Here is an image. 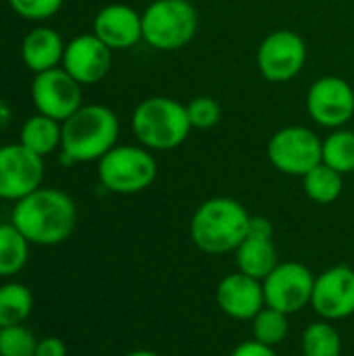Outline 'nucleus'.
I'll return each instance as SVG.
<instances>
[{
    "label": "nucleus",
    "instance_id": "nucleus-24",
    "mask_svg": "<svg viewBox=\"0 0 354 356\" xmlns=\"http://www.w3.org/2000/svg\"><path fill=\"white\" fill-rule=\"evenodd\" d=\"M334 171L346 175L354 173V131L340 127L332 129L323 140V161Z\"/></svg>",
    "mask_w": 354,
    "mask_h": 356
},
{
    "label": "nucleus",
    "instance_id": "nucleus-16",
    "mask_svg": "<svg viewBox=\"0 0 354 356\" xmlns=\"http://www.w3.org/2000/svg\"><path fill=\"white\" fill-rule=\"evenodd\" d=\"M215 300L219 309L236 321H252L257 313L267 307L263 282L242 271L230 273L219 282Z\"/></svg>",
    "mask_w": 354,
    "mask_h": 356
},
{
    "label": "nucleus",
    "instance_id": "nucleus-12",
    "mask_svg": "<svg viewBox=\"0 0 354 356\" xmlns=\"http://www.w3.org/2000/svg\"><path fill=\"white\" fill-rule=\"evenodd\" d=\"M31 100L35 113L63 123L83 104L81 83H77L63 67L35 73L31 81Z\"/></svg>",
    "mask_w": 354,
    "mask_h": 356
},
{
    "label": "nucleus",
    "instance_id": "nucleus-3",
    "mask_svg": "<svg viewBox=\"0 0 354 356\" xmlns=\"http://www.w3.org/2000/svg\"><path fill=\"white\" fill-rule=\"evenodd\" d=\"M119 117L104 104H81L63 121L61 159L67 165L100 161L119 140Z\"/></svg>",
    "mask_w": 354,
    "mask_h": 356
},
{
    "label": "nucleus",
    "instance_id": "nucleus-4",
    "mask_svg": "<svg viewBox=\"0 0 354 356\" xmlns=\"http://www.w3.org/2000/svg\"><path fill=\"white\" fill-rule=\"evenodd\" d=\"M131 131L140 146L165 152L179 148L188 140L192 125L184 102L171 96H150L134 108Z\"/></svg>",
    "mask_w": 354,
    "mask_h": 356
},
{
    "label": "nucleus",
    "instance_id": "nucleus-30",
    "mask_svg": "<svg viewBox=\"0 0 354 356\" xmlns=\"http://www.w3.org/2000/svg\"><path fill=\"white\" fill-rule=\"evenodd\" d=\"M35 356H67V346L61 338L50 336V338L38 340Z\"/></svg>",
    "mask_w": 354,
    "mask_h": 356
},
{
    "label": "nucleus",
    "instance_id": "nucleus-25",
    "mask_svg": "<svg viewBox=\"0 0 354 356\" xmlns=\"http://www.w3.org/2000/svg\"><path fill=\"white\" fill-rule=\"evenodd\" d=\"M286 336H288V315L286 313L265 307L252 319V340L275 348L286 340Z\"/></svg>",
    "mask_w": 354,
    "mask_h": 356
},
{
    "label": "nucleus",
    "instance_id": "nucleus-13",
    "mask_svg": "<svg viewBox=\"0 0 354 356\" xmlns=\"http://www.w3.org/2000/svg\"><path fill=\"white\" fill-rule=\"evenodd\" d=\"M313 311L325 321H340L354 315V269L334 265L315 277L311 296Z\"/></svg>",
    "mask_w": 354,
    "mask_h": 356
},
{
    "label": "nucleus",
    "instance_id": "nucleus-15",
    "mask_svg": "<svg viewBox=\"0 0 354 356\" xmlns=\"http://www.w3.org/2000/svg\"><path fill=\"white\" fill-rule=\"evenodd\" d=\"M236 265L238 271L261 282L277 267V248L273 244V225L269 219L252 215L248 236L236 248Z\"/></svg>",
    "mask_w": 354,
    "mask_h": 356
},
{
    "label": "nucleus",
    "instance_id": "nucleus-7",
    "mask_svg": "<svg viewBox=\"0 0 354 356\" xmlns=\"http://www.w3.org/2000/svg\"><path fill=\"white\" fill-rule=\"evenodd\" d=\"M267 159L284 175L303 177L323 161V140L309 127L286 125L267 142Z\"/></svg>",
    "mask_w": 354,
    "mask_h": 356
},
{
    "label": "nucleus",
    "instance_id": "nucleus-31",
    "mask_svg": "<svg viewBox=\"0 0 354 356\" xmlns=\"http://www.w3.org/2000/svg\"><path fill=\"white\" fill-rule=\"evenodd\" d=\"M125 356H163V355H159V353H154V350H131V353H127Z\"/></svg>",
    "mask_w": 354,
    "mask_h": 356
},
{
    "label": "nucleus",
    "instance_id": "nucleus-19",
    "mask_svg": "<svg viewBox=\"0 0 354 356\" xmlns=\"http://www.w3.org/2000/svg\"><path fill=\"white\" fill-rule=\"evenodd\" d=\"M61 140H63V123L40 113L31 115L21 125L19 131V142L42 159L61 150Z\"/></svg>",
    "mask_w": 354,
    "mask_h": 356
},
{
    "label": "nucleus",
    "instance_id": "nucleus-8",
    "mask_svg": "<svg viewBox=\"0 0 354 356\" xmlns=\"http://www.w3.org/2000/svg\"><path fill=\"white\" fill-rule=\"evenodd\" d=\"M307 63V42L292 29H275L263 38L257 50V67L271 83L292 81Z\"/></svg>",
    "mask_w": 354,
    "mask_h": 356
},
{
    "label": "nucleus",
    "instance_id": "nucleus-18",
    "mask_svg": "<svg viewBox=\"0 0 354 356\" xmlns=\"http://www.w3.org/2000/svg\"><path fill=\"white\" fill-rule=\"evenodd\" d=\"M67 42L52 27L38 25L21 42V60L35 75L61 67Z\"/></svg>",
    "mask_w": 354,
    "mask_h": 356
},
{
    "label": "nucleus",
    "instance_id": "nucleus-23",
    "mask_svg": "<svg viewBox=\"0 0 354 356\" xmlns=\"http://www.w3.org/2000/svg\"><path fill=\"white\" fill-rule=\"evenodd\" d=\"M305 356H340L342 355V338L332 321H313L303 332L300 342Z\"/></svg>",
    "mask_w": 354,
    "mask_h": 356
},
{
    "label": "nucleus",
    "instance_id": "nucleus-6",
    "mask_svg": "<svg viewBox=\"0 0 354 356\" xmlns=\"http://www.w3.org/2000/svg\"><path fill=\"white\" fill-rule=\"evenodd\" d=\"M159 165L152 150L144 146L117 144L98 161V179L102 188L115 194H138L156 179Z\"/></svg>",
    "mask_w": 354,
    "mask_h": 356
},
{
    "label": "nucleus",
    "instance_id": "nucleus-28",
    "mask_svg": "<svg viewBox=\"0 0 354 356\" xmlns=\"http://www.w3.org/2000/svg\"><path fill=\"white\" fill-rule=\"evenodd\" d=\"M65 0H8V6L27 21H48L52 19Z\"/></svg>",
    "mask_w": 354,
    "mask_h": 356
},
{
    "label": "nucleus",
    "instance_id": "nucleus-26",
    "mask_svg": "<svg viewBox=\"0 0 354 356\" xmlns=\"http://www.w3.org/2000/svg\"><path fill=\"white\" fill-rule=\"evenodd\" d=\"M38 340L23 325L0 327V356H35Z\"/></svg>",
    "mask_w": 354,
    "mask_h": 356
},
{
    "label": "nucleus",
    "instance_id": "nucleus-20",
    "mask_svg": "<svg viewBox=\"0 0 354 356\" xmlns=\"http://www.w3.org/2000/svg\"><path fill=\"white\" fill-rule=\"evenodd\" d=\"M344 175L328 167L325 163L311 169L307 175H303V190L305 194L317 202V204H332L340 198L344 190Z\"/></svg>",
    "mask_w": 354,
    "mask_h": 356
},
{
    "label": "nucleus",
    "instance_id": "nucleus-5",
    "mask_svg": "<svg viewBox=\"0 0 354 356\" xmlns=\"http://www.w3.org/2000/svg\"><path fill=\"white\" fill-rule=\"evenodd\" d=\"M198 23L190 0H152L142 13V40L161 52L179 50L194 40Z\"/></svg>",
    "mask_w": 354,
    "mask_h": 356
},
{
    "label": "nucleus",
    "instance_id": "nucleus-9",
    "mask_svg": "<svg viewBox=\"0 0 354 356\" xmlns=\"http://www.w3.org/2000/svg\"><path fill=\"white\" fill-rule=\"evenodd\" d=\"M307 113L323 129L346 127L354 117V88L338 75L315 79L307 92Z\"/></svg>",
    "mask_w": 354,
    "mask_h": 356
},
{
    "label": "nucleus",
    "instance_id": "nucleus-14",
    "mask_svg": "<svg viewBox=\"0 0 354 356\" xmlns=\"http://www.w3.org/2000/svg\"><path fill=\"white\" fill-rule=\"evenodd\" d=\"M113 65V50L94 33H81L67 42L61 67L81 86L102 81Z\"/></svg>",
    "mask_w": 354,
    "mask_h": 356
},
{
    "label": "nucleus",
    "instance_id": "nucleus-29",
    "mask_svg": "<svg viewBox=\"0 0 354 356\" xmlns=\"http://www.w3.org/2000/svg\"><path fill=\"white\" fill-rule=\"evenodd\" d=\"M230 356H277V355H275V348H271V346H265V344H261V342H257V340H246V342L238 344V346L232 350V355Z\"/></svg>",
    "mask_w": 354,
    "mask_h": 356
},
{
    "label": "nucleus",
    "instance_id": "nucleus-2",
    "mask_svg": "<svg viewBox=\"0 0 354 356\" xmlns=\"http://www.w3.org/2000/svg\"><path fill=\"white\" fill-rule=\"evenodd\" d=\"M252 215L248 209L230 196L204 200L192 215L190 238L194 246L207 254H227L244 242L250 229Z\"/></svg>",
    "mask_w": 354,
    "mask_h": 356
},
{
    "label": "nucleus",
    "instance_id": "nucleus-17",
    "mask_svg": "<svg viewBox=\"0 0 354 356\" xmlns=\"http://www.w3.org/2000/svg\"><path fill=\"white\" fill-rule=\"evenodd\" d=\"M92 33L111 50H127L142 42V13L121 2L106 4L96 13Z\"/></svg>",
    "mask_w": 354,
    "mask_h": 356
},
{
    "label": "nucleus",
    "instance_id": "nucleus-1",
    "mask_svg": "<svg viewBox=\"0 0 354 356\" xmlns=\"http://www.w3.org/2000/svg\"><path fill=\"white\" fill-rule=\"evenodd\" d=\"M10 223L38 246L65 242L77 225L75 200L56 188H38L15 202Z\"/></svg>",
    "mask_w": 354,
    "mask_h": 356
},
{
    "label": "nucleus",
    "instance_id": "nucleus-27",
    "mask_svg": "<svg viewBox=\"0 0 354 356\" xmlns=\"http://www.w3.org/2000/svg\"><path fill=\"white\" fill-rule=\"evenodd\" d=\"M186 108L192 129H213L221 121V104L213 96H196Z\"/></svg>",
    "mask_w": 354,
    "mask_h": 356
},
{
    "label": "nucleus",
    "instance_id": "nucleus-10",
    "mask_svg": "<svg viewBox=\"0 0 354 356\" xmlns=\"http://www.w3.org/2000/svg\"><path fill=\"white\" fill-rule=\"evenodd\" d=\"M313 288L315 275L307 265L296 261L277 263V267L263 280L265 305L286 315H294L311 305Z\"/></svg>",
    "mask_w": 354,
    "mask_h": 356
},
{
    "label": "nucleus",
    "instance_id": "nucleus-11",
    "mask_svg": "<svg viewBox=\"0 0 354 356\" xmlns=\"http://www.w3.org/2000/svg\"><path fill=\"white\" fill-rule=\"evenodd\" d=\"M44 159L21 142L0 146V200H21L42 188Z\"/></svg>",
    "mask_w": 354,
    "mask_h": 356
},
{
    "label": "nucleus",
    "instance_id": "nucleus-21",
    "mask_svg": "<svg viewBox=\"0 0 354 356\" xmlns=\"http://www.w3.org/2000/svg\"><path fill=\"white\" fill-rule=\"evenodd\" d=\"M27 259L29 240L13 223H0V277L19 273Z\"/></svg>",
    "mask_w": 354,
    "mask_h": 356
},
{
    "label": "nucleus",
    "instance_id": "nucleus-22",
    "mask_svg": "<svg viewBox=\"0 0 354 356\" xmlns=\"http://www.w3.org/2000/svg\"><path fill=\"white\" fill-rule=\"evenodd\" d=\"M33 309V296L27 286L10 282L0 286V327L23 325Z\"/></svg>",
    "mask_w": 354,
    "mask_h": 356
}]
</instances>
